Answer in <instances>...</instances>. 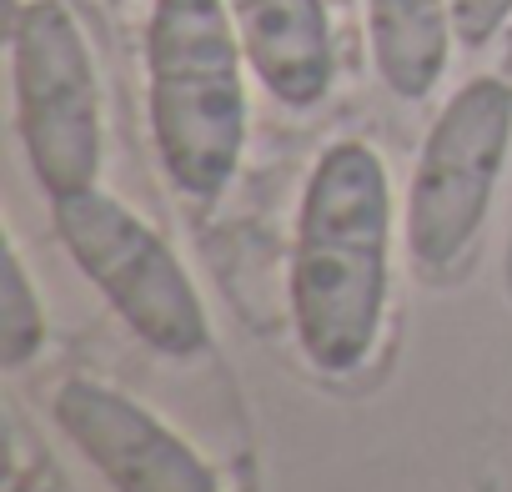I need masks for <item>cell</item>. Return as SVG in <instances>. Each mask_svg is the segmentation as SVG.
Segmentation results:
<instances>
[{
	"mask_svg": "<svg viewBox=\"0 0 512 492\" xmlns=\"http://www.w3.org/2000/svg\"><path fill=\"white\" fill-rule=\"evenodd\" d=\"M71 262L101 287L121 322L161 357L186 362L211 347V322L171 246L116 196L86 186L51 201Z\"/></svg>",
	"mask_w": 512,
	"mask_h": 492,
	"instance_id": "cell-3",
	"label": "cell"
},
{
	"mask_svg": "<svg viewBox=\"0 0 512 492\" xmlns=\"http://www.w3.org/2000/svg\"><path fill=\"white\" fill-rule=\"evenodd\" d=\"M51 412L116 492H221L216 472L126 392L101 382H66Z\"/></svg>",
	"mask_w": 512,
	"mask_h": 492,
	"instance_id": "cell-6",
	"label": "cell"
},
{
	"mask_svg": "<svg viewBox=\"0 0 512 492\" xmlns=\"http://www.w3.org/2000/svg\"><path fill=\"white\" fill-rule=\"evenodd\" d=\"M392 191L367 141H337L307 176L292 252V322L322 372L367 362L387 302Z\"/></svg>",
	"mask_w": 512,
	"mask_h": 492,
	"instance_id": "cell-1",
	"label": "cell"
},
{
	"mask_svg": "<svg viewBox=\"0 0 512 492\" xmlns=\"http://www.w3.org/2000/svg\"><path fill=\"white\" fill-rule=\"evenodd\" d=\"M256 71L282 106L307 111L332 91V21L327 0H226Z\"/></svg>",
	"mask_w": 512,
	"mask_h": 492,
	"instance_id": "cell-7",
	"label": "cell"
},
{
	"mask_svg": "<svg viewBox=\"0 0 512 492\" xmlns=\"http://www.w3.org/2000/svg\"><path fill=\"white\" fill-rule=\"evenodd\" d=\"M46 337V322H41V302L26 282V267H21V252L16 241L6 246V282H0V357H6V367H21L36 357Z\"/></svg>",
	"mask_w": 512,
	"mask_h": 492,
	"instance_id": "cell-9",
	"label": "cell"
},
{
	"mask_svg": "<svg viewBox=\"0 0 512 492\" xmlns=\"http://www.w3.org/2000/svg\"><path fill=\"white\" fill-rule=\"evenodd\" d=\"M507 141L512 86L502 76H472L432 121L407 196V246L427 277L447 272L482 231Z\"/></svg>",
	"mask_w": 512,
	"mask_h": 492,
	"instance_id": "cell-5",
	"label": "cell"
},
{
	"mask_svg": "<svg viewBox=\"0 0 512 492\" xmlns=\"http://www.w3.org/2000/svg\"><path fill=\"white\" fill-rule=\"evenodd\" d=\"M241 31L226 0H156L146 21V111L171 186L211 201L246 151Z\"/></svg>",
	"mask_w": 512,
	"mask_h": 492,
	"instance_id": "cell-2",
	"label": "cell"
},
{
	"mask_svg": "<svg viewBox=\"0 0 512 492\" xmlns=\"http://www.w3.org/2000/svg\"><path fill=\"white\" fill-rule=\"evenodd\" d=\"M16 126L31 171L51 201L96 186L101 171V86L91 46L66 0H21L11 26Z\"/></svg>",
	"mask_w": 512,
	"mask_h": 492,
	"instance_id": "cell-4",
	"label": "cell"
},
{
	"mask_svg": "<svg viewBox=\"0 0 512 492\" xmlns=\"http://www.w3.org/2000/svg\"><path fill=\"white\" fill-rule=\"evenodd\" d=\"M512 16V0H452V26L462 46H487Z\"/></svg>",
	"mask_w": 512,
	"mask_h": 492,
	"instance_id": "cell-10",
	"label": "cell"
},
{
	"mask_svg": "<svg viewBox=\"0 0 512 492\" xmlns=\"http://www.w3.org/2000/svg\"><path fill=\"white\" fill-rule=\"evenodd\" d=\"M367 36L377 76L392 96L422 101L452 56V0H367Z\"/></svg>",
	"mask_w": 512,
	"mask_h": 492,
	"instance_id": "cell-8",
	"label": "cell"
}]
</instances>
